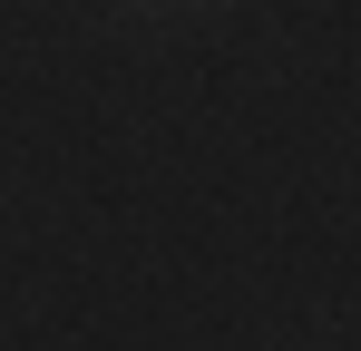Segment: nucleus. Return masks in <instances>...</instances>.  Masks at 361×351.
<instances>
[]
</instances>
